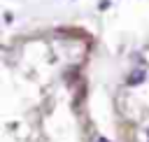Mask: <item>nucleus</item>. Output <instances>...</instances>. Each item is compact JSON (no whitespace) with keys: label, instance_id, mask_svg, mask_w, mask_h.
<instances>
[{"label":"nucleus","instance_id":"f257e3e1","mask_svg":"<svg viewBox=\"0 0 149 142\" xmlns=\"http://www.w3.org/2000/svg\"><path fill=\"white\" fill-rule=\"evenodd\" d=\"M140 81H144V70H135L128 77V84H140Z\"/></svg>","mask_w":149,"mask_h":142},{"label":"nucleus","instance_id":"f03ea898","mask_svg":"<svg viewBox=\"0 0 149 142\" xmlns=\"http://www.w3.org/2000/svg\"><path fill=\"white\" fill-rule=\"evenodd\" d=\"M98 142H105V140H98Z\"/></svg>","mask_w":149,"mask_h":142},{"label":"nucleus","instance_id":"7ed1b4c3","mask_svg":"<svg viewBox=\"0 0 149 142\" xmlns=\"http://www.w3.org/2000/svg\"><path fill=\"white\" fill-rule=\"evenodd\" d=\"M147 140H149V133H147Z\"/></svg>","mask_w":149,"mask_h":142}]
</instances>
